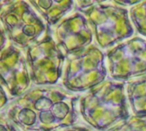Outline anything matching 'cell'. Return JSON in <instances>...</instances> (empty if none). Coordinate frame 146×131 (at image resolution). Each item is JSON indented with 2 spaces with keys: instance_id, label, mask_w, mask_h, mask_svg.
Here are the masks:
<instances>
[]
</instances>
